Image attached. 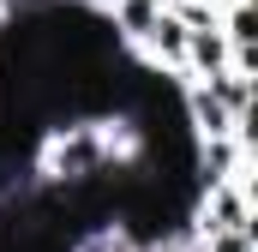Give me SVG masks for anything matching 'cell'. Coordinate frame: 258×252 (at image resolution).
<instances>
[{"mask_svg":"<svg viewBox=\"0 0 258 252\" xmlns=\"http://www.w3.org/2000/svg\"><path fill=\"white\" fill-rule=\"evenodd\" d=\"M228 36L216 30V24H204V30H186V60H180V78H210V72H222L228 66Z\"/></svg>","mask_w":258,"mask_h":252,"instance_id":"obj_1","label":"cell"},{"mask_svg":"<svg viewBox=\"0 0 258 252\" xmlns=\"http://www.w3.org/2000/svg\"><path fill=\"white\" fill-rule=\"evenodd\" d=\"M198 252H258V228H216V234H198Z\"/></svg>","mask_w":258,"mask_h":252,"instance_id":"obj_2","label":"cell"}]
</instances>
